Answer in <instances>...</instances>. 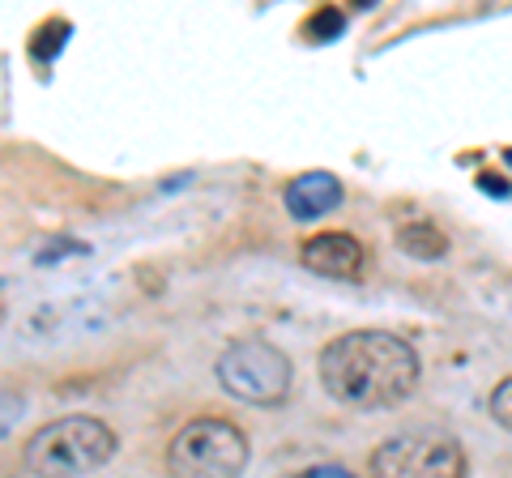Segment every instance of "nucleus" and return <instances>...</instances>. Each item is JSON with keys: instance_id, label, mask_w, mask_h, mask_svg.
Instances as JSON below:
<instances>
[{"instance_id": "f257e3e1", "label": "nucleus", "mask_w": 512, "mask_h": 478, "mask_svg": "<svg viewBox=\"0 0 512 478\" xmlns=\"http://www.w3.org/2000/svg\"><path fill=\"white\" fill-rule=\"evenodd\" d=\"M320 385L350 410H389L419 385V355L389 329H355L320 350Z\"/></svg>"}, {"instance_id": "f03ea898", "label": "nucleus", "mask_w": 512, "mask_h": 478, "mask_svg": "<svg viewBox=\"0 0 512 478\" xmlns=\"http://www.w3.org/2000/svg\"><path fill=\"white\" fill-rule=\"evenodd\" d=\"M120 449L116 432L90 414H64L56 423H43L26 440V470L35 478H86L107 466Z\"/></svg>"}, {"instance_id": "7ed1b4c3", "label": "nucleus", "mask_w": 512, "mask_h": 478, "mask_svg": "<svg viewBox=\"0 0 512 478\" xmlns=\"http://www.w3.org/2000/svg\"><path fill=\"white\" fill-rule=\"evenodd\" d=\"M248 466V436L227 419H192L167 444L171 478H239Z\"/></svg>"}, {"instance_id": "20e7f679", "label": "nucleus", "mask_w": 512, "mask_h": 478, "mask_svg": "<svg viewBox=\"0 0 512 478\" xmlns=\"http://www.w3.org/2000/svg\"><path fill=\"white\" fill-rule=\"evenodd\" d=\"M372 478H466V449L436 427H414L376 444L367 461Z\"/></svg>"}, {"instance_id": "39448f33", "label": "nucleus", "mask_w": 512, "mask_h": 478, "mask_svg": "<svg viewBox=\"0 0 512 478\" xmlns=\"http://www.w3.org/2000/svg\"><path fill=\"white\" fill-rule=\"evenodd\" d=\"M214 376L231 397H239V402L278 406V402H286V393H291L295 368H291V359L269 342H235L218 355Z\"/></svg>"}, {"instance_id": "423d86ee", "label": "nucleus", "mask_w": 512, "mask_h": 478, "mask_svg": "<svg viewBox=\"0 0 512 478\" xmlns=\"http://www.w3.org/2000/svg\"><path fill=\"white\" fill-rule=\"evenodd\" d=\"M299 261H303V269H312L320 278L350 282V278H359V269H363V244L346 231H325V235H312L308 244L299 248Z\"/></svg>"}, {"instance_id": "0eeeda50", "label": "nucleus", "mask_w": 512, "mask_h": 478, "mask_svg": "<svg viewBox=\"0 0 512 478\" xmlns=\"http://www.w3.org/2000/svg\"><path fill=\"white\" fill-rule=\"evenodd\" d=\"M342 205V180L333 171H303L299 180H291L286 188V210L299 222H312V218H325Z\"/></svg>"}, {"instance_id": "6e6552de", "label": "nucleus", "mask_w": 512, "mask_h": 478, "mask_svg": "<svg viewBox=\"0 0 512 478\" xmlns=\"http://www.w3.org/2000/svg\"><path fill=\"white\" fill-rule=\"evenodd\" d=\"M397 244H402V252H410V257H419V261H440L448 252L444 231H436L431 222H406V227L397 231Z\"/></svg>"}, {"instance_id": "1a4fd4ad", "label": "nucleus", "mask_w": 512, "mask_h": 478, "mask_svg": "<svg viewBox=\"0 0 512 478\" xmlns=\"http://www.w3.org/2000/svg\"><path fill=\"white\" fill-rule=\"evenodd\" d=\"M491 419L500 423L504 432H512V376L500 380V385H495V393H491Z\"/></svg>"}, {"instance_id": "9d476101", "label": "nucleus", "mask_w": 512, "mask_h": 478, "mask_svg": "<svg viewBox=\"0 0 512 478\" xmlns=\"http://www.w3.org/2000/svg\"><path fill=\"white\" fill-rule=\"evenodd\" d=\"M18 414H22V397H18V393H5V389H0V436H5L9 427L18 423Z\"/></svg>"}, {"instance_id": "9b49d317", "label": "nucleus", "mask_w": 512, "mask_h": 478, "mask_svg": "<svg viewBox=\"0 0 512 478\" xmlns=\"http://www.w3.org/2000/svg\"><path fill=\"white\" fill-rule=\"evenodd\" d=\"M295 478H312V474H295Z\"/></svg>"}]
</instances>
